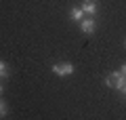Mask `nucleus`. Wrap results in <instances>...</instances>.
Here are the masks:
<instances>
[{"label":"nucleus","mask_w":126,"mask_h":120,"mask_svg":"<svg viewBox=\"0 0 126 120\" xmlns=\"http://www.w3.org/2000/svg\"><path fill=\"white\" fill-rule=\"evenodd\" d=\"M53 74H57V76H69V74H74V65L67 63V61L55 63V65H53Z\"/></svg>","instance_id":"1"},{"label":"nucleus","mask_w":126,"mask_h":120,"mask_svg":"<svg viewBox=\"0 0 126 120\" xmlns=\"http://www.w3.org/2000/svg\"><path fill=\"white\" fill-rule=\"evenodd\" d=\"M97 9H99L97 0H84V2H82V11H84V15H94Z\"/></svg>","instance_id":"2"},{"label":"nucleus","mask_w":126,"mask_h":120,"mask_svg":"<svg viewBox=\"0 0 126 120\" xmlns=\"http://www.w3.org/2000/svg\"><path fill=\"white\" fill-rule=\"evenodd\" d=\"M80 27H82V32H84V34H93L94 27H97V23L88 17V19H82V21H80Z\"/></svg>","instance_id":"3"},{"label":"nucleus","mask_w":126,"mask_h":120,"mask_svg":"<svg viewBox=\"0 0 126 120\" xmlns=\"http://www.w3.org/2000/svg\"><path fill=\"white\" fill-rule=\"evenodd\" d=\"M120 74L122 72H111V74L105 78V84L109 86V89H116V84H118V78H120Z\"/></svg>","instance_id":"4"},{"label":"nucleus","mask_w":126,"mask_h":120,"mask_svg":"<svg viewBox=\"0 0 126 120\" xmlns=\"http://www.w3.org/2000/svg\"><path fill=\"white\" fill-rule=\"evenodd\" d=\"M116 91H120V93L126 95V74H120V78H118V84H116Z\"/></svg>","instance_id":"5"},{"label":"nucleus","mask_w":126,"mask_h":120,"mask_svg":"<svg viewBox=\"0 0 126 120\" xmlns=\"http://www.w3.org/2000/svg\"><path fill=\"white\" fill-rule=\"evenodd\" d=\"M69 15H72V19H76V21H82V19H84V11H82V6H80V9H78V6L72 9Z\"/></svg>","instance_id":"6"},{"label":"nucleus","mask_w":126,"mask_h":120,"mask_svg":"<svg viewBox=\"0 0 126 120\" xmlns=\"http://www.w3.org/2000/svg\"><path fill=\"white\" fill-rule=\"evenodd\" d=\"M9 76V65L4 61H0V78H6Z\"/></svg>","instance_id":"7"},{"label":"nucleus","mask_w":126,"mask_h":120,"mask_svg":"<svg viewBox=\"0 0 126 120\" xmlns=\"http://www.w3.org/2000/svg\"><path fill=\"white\" fill-rule=\"evenodd\" d=\"M2 116H6V103L4 101H0V118Z\"/></svg>","instance_id":"8"},{"label":"nucleus","mask_w":126,"mask_h":120,"mask_svg":"<svg viewBox=\"0 0 126 120\" xmlns=\"http://www.w3.org/2000/svg\"><path fill=\"white\" fill-rule=\"evenodd\" d=\"M120 72H122V74H126V63H124V65H122V70H120Z\"/></svg>","instance_id":"9"},{"label":"nucleus","mask_w":126,"mask_h":120,"mask_svg":"<svg viewBox=\"0 0 126 120\" xmlns=\"http://www.w3.org/2000/svg\"><path fill=\"white\" fill-rule=\"evenodd\" d=\"M124 46H126V40H124Z\"/></svg>","instance_id":"10"}]
</instances>
